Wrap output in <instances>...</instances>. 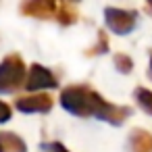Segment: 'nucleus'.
<instances>
[{"mask_svg":"<svg viewBox=\"0 0 152 152\" xmlns=\"http://www.w3.org/2000/svg\"><path fill=\"white\" fill-rule=\"evenodd\" d=\"M150 73H152V52H150Z\"/></svg>","mask_w":152,"mask_h":152,"instance_id":"4468645a","label":"nucleus"},{"mask_svg":"<svg viewBox=\"0 0 152 152\" xmlns=\"http://www.w3.org/2000/svg\"><path fill=\"white\" fill-rule=\"evenodd\" d=\"M133 96H135V102H137L148 115H152V92H150L148 88H135Z\"/></svg>","mask_w":152,"mask_h":152,"instance_id":"1a4fd4ad","label":"nucleus"},{"mask_svg":"<svg viewBox=\"0 0 152 152\" xmlns=\"http://www.w3.org/2000/svg\"><path fill=\"white\" fill-rule=\"evenodd\" d=\"M106 50H108V40H106V34L100 31V34H98V42H96V48L88 50V54H90V56H94V54H104Z\"/></svg>","mask_w":152,"mask_h":152,"instance_id":"f8f14e48","label":"nucleus"},{"mask_svg":"<svg viewBox=\"0 0 152 152\" xmlns=\"http://www.w3.org/2000/svg\"><path fill=\"white\" fill-rule=\"evenodd\" d=\"M113 61H115V69L119 73H131V69H133L131 56H127V54H115Z\"/></svg>","mask_w":152,"mask_h":152,"instance_id":"9b49d317","label":"nucleus"},{"mask_svg":"<svg viewBox=\"0 0 152 152\" xmlns=\"http://www.w3.org/2000/svg\"><path fill=\"white\" fill-rule=\"evenodd\" d=\"M63 4L65 2H61V0H23L21 13L25 17H36V19H58Z\"/></svg>","mask_w":152,"mask_h":152,"instance_id":"20e7f679","label":"nucleus"},{"mask_svg":"<svg viewBox=\"0 0 152 152\" xmlns=\"http://www.w3.org/2000/svg\"><path fill=\"white\" fill-rule=\"evenodd\" d=\"M0 152H27V146L19 135L0 131Z\"/></svg>","mask_w":152,"mask_h":152,"instance_id":"6e6552de","label":"nucleus"},{"mask_svg":"<svg viewBox=\"0 0 152 152\" xmlns=\"http://www.w3.org/2000/svg\"><path fill=\"white\" fill-rule=\"evenodd\" d=\"M131 152H152V133L144 129H133L129 135Z\"/></svg>","mask_w":152,"mask_h":152,"instance_id":"0eeeda50","label":"nucleus"},{"mask_svg":"<svg viewBox=\"0 0 152 152\" xmlns=\"http://www.w3.org/2000/svg\"><path fill=\"white\" fill-rule=\"evenodd\" d=\"M65 2H77V0H65Z\"/></svg>","mask_w":152,"mask_h":152,"instance_id":"dca6fc26","label":"nucleus"},{"mask_svg":"<svg viewBox=\"0 0 152 152\" xmlns=\"http://www.w3.org/2000/svg\"><path fill=\"white\" fill-rule=\"evenodd\" d=\"M104 21L110 31H115L117 36H125V34L133 31V27L137 23V13L108 7V9H104Z\"/></svg>","mask_w":152,"mask_h":152,"instance_id":"7ed1b4c3","label":"nucleus"},{"mask_svg":"<svg viewBox=\"0 0 152 152\" xmlns=\"http://www.w3.org/2000/svg\"><path fill=\"white\" fill-rule=\"evenodd\" d=\"M27 69L21 54H9L0 63V94H11L25 86Z\"/></svg>","mask_w":152,"mask_h":152,"instance_id":"f03ea898","label":"nucleus"},{"mask_svg":"<svg viewBox=\"0 0 152 152\" xmlns=\"http://www.w3.org/2000/svg\"><path fill=\"white\" fill-rule=\"evenodd\" d=\"M11 106L7 104V102H2V100H0V123H7L9 119H11Z\"/></svg>","mask_w":152,"mask_h":152,"instance_id":"ddd939ff","label":"nucleus"},{"mask_svg":"<svg viewBox=\"0 0 152 152\" xmlns=\"http://www.w3.org/2000/svg\"><path fill=\"white\" fill-rule=\"evenodd\" d=\"M58 86V79L54 77V73L42 65H31L27 71V79H25V88L29 92L34 90H54Z\"/></svg>","mask_w":152,"mask_h":152,"instance_id":"39448f33","label":"nucleus"},{"mask_svg":"<svg viewBox=\"0 0 152 152\" xmlns=\"http://www.w3.org/2000/svg\"><path fill=\"white\" fill-rule=\"evenodd\" d=\"M21 113H48L52 108V98L48 94H29L17 100L15 104Z\"/></svg>","mask_w":152,"mask_h":152,"instance_id":"423d86ee","label":"nucleus"},{"mask_svg":"<svg viewBox=\"0 0 152 152\" xmlns=\"http://www.w3.org/2000/svg\"><path fill=\"white\" fill-rule=\"evenodd\" d=\"M61 104L67 113L77 117H98L110 125H121L131 108L106 102L98 92L90 90L88 86H69L61 92Z\"/></svg>","mask_w":152,"mask_h":152,"instance_id":"f257e3e1","label":"nucleus"},{"mask_svg":"<svg viewBox=\"0 0 152 152\" xmlns=\"http://www.w3.org/2000/svg\"><path fill=\"white\" fill-rule=\"evenodd\" d=\"M61 25H73L75 21H77V11L75 9H71L67 2L63 4V9H61V13H58V19H56Z\"/></svg>","mask_w":152,"mask_h":152,"instance_id":"9d476101","label":"nucleus"},{"mask_svg":"<svg viewBox=\"0 0 152 152\" xmlns=\"http://www.w3.org/2000/svg\"><path fill=\"white\" fill-rule=\"evenodd\" d=\"M146 2H148V4H150V9H152V0H146Z\"/></svg>","mask_w":152,"mask_h":152,"instance_id":"2eb2a0df","label":"nucleus"}]
</instances>
